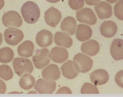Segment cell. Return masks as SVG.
I'll return each mask as SVG.
<instances>
[{
    "instance_id": "6da1fadb",
    "label": "cell",
    "mask_w": 123,
    "mask_h": 97,
    "mask_svg": "<svg viewBox=\"0 0 123 97\" xmlns=\"http://www.w3.org/2000/svg\"><path fill=\"white\" fill-rule=\"evenodd\" d=\"M21 13L25 21L29 24L37 22L40 16L39 7L37 4L32 1H28L23 5Z\"/></svg>"
},
{
    "instance_id": "7a4b0ae2",
    "label": "cell",
    "mask_w": 123,
    "mask_h": 97,
    "mask_svg": "<svg viewBox=\"0 0 123 97\" xmlns=\"http://www.w3.org/2000/svg\"><path fill=\"white\" fill-rule=\"evenodd\" d=\"M13 65L15 72L20 77L26 73L31 74L34 69L31 61L26 58L16 57L13 60Z\"/></svg>"
},
{
    "instance_id": "3957f363",
    "label": "cell",
    "mask_w": 123,
    "mask_h": 97,
    "mask_svg": "<svg viewBox=\"0 0 123 97\" xmlns=\"http://www.w3.org/2000/svg\"><path fill=\"white\" fill-rule=\"evenodd\" d=\"M36 53L32 59L34 66L37 69H43L49 64L50 53L47 48L36 49Z\"/></svg>"
},
{
    "instance_id": "277c9868",
    "label": "cell",
    "mask_w": 123,
    "mask_h": 97,
    "mask_svg": "<svg viewBox=\"0 0 123 97\" xmlns=\"http://www.w3.org/2000/svg\"><path fill=\"white\" fill-rule=\"evenodd\" d=\"M3 23L6 27L19 28L23 21L20 14L16 11H11L5 13L2 18Z\"/></svg>"
},
{
    "instance_id": "5b68a950",
    "label": "cell",
    "mask_w": 123,
    "mask_h": 97,
    "mask_svg": "<svg viewBox=\"0 0 123 97\" xmlns=\"http://www.w3.org/2000/svg\"><path fill=\"white\" fill-rule=\"evenodd\" d=\"M4 38L7 43L12 46H15L23 40L24 35L22 31L20 29L11 28L5 31Z\"/></svg>"
},
{
    "instance_id": "8992f818",
    "label": "cell",
    "mask_w": 123,
    "mask_h": 97,
    "mask_svg": "<svg viewBox=\"0 0 123 97\" xmlns=\"http://www.w3.org/2000/svg\"><path fill=\"white\" fill-rule=\"evenodd\" d=\"M56 86L54 80L41 78L38 80L34 88L40 94H52L55 91Z\"/></svg>"
},
{
    "instance_id": "52a82bcc",
    "label": "cell",
    "mask_w": 123,
    "mask_h": 97,
    "mask_svg": "<svg viewBox=\"0 0 123 97\" xmlns=\"http://www.w3.org/2000/svg\"><path fill=\"white\" fill-rule=\"evenodd\" d=\"M76 17L78 21L90 25H95L97 22L96 16L90 8H85L76 12Z\"/></svg>"
},
{
    "instance_id": "ba28073f",
    "label": "cell",
    "mask_w": 123,
    "mask_h": 97,
    "mask_svg": "<svg viewBox=\"0 0 123 97\" xmlns=\"http://www.w3.org/2000/svg\"><path fill=\"white\" fill-rule=\"evenodd\" d=\"M62 75L68 79H74L80 72L79 67L74 61L69 60L63 64L61 67Z\"/></svg>"
},
{
    "instance_id": "9c48e42d",
    "label": "cell",
    "mask_w": 123,
    "mask_h": 97,
    "mask_svg": "<svg viewBox=\"0 0 123 97\" xmlns=\"http://www.w3.org/2000/svg\"><path fill=\"white\" fill-rule=\"evenodd\" d=\"M73 61L79 67L80 72L85 73L90 71L93 65V62L89 57L82 53H79L73 58Z\"/></svg>"
},
{
    "instance_id": "30bf717a",
    "label": "cell",
    "mask_w": 123,
    "mask_h": 97,
    "mask_svg": "<svg viewBox=\"0 0 123 97\" xmlns=\"http://www.w3.org/2000/svg\"><path fill=\"white\" fill-rule=\"evenodd\" d=\"M62 18L61 13L55 8L51 7L45 12V22L51 27L55 28L59 24Z\"/></svg>"
},
{
    "instance_id": "8fae6325",
    "label": "cell",
    "mask_w": 123,
    "mask_h": 97,
    "mask_svg": "<svg viewBox=\"0 0 123 97\" xmlns=\"http://www.w3.org/2000/svg\"><path fill=\"white\" fill-rule=\"evenodd\" d=\"M91 80L96 86L106 84L109 79V75L104 69H98L90 74Z\"/></svg>"
},
{
    "instance_id": "7c38bea8",
    "label": "cell",
    "mask_w": 123,
    "mask_h": 97,
    "mask_svg": "<svg viewBox=\"0 0 123 97\" xmlns=\"http://www.w3.org/2000/svg\"><path fill=\"white\" fill-rule=\"evenodd\" d=\"M50 56V59L54 62L62 63L68 59L69 54L65 48L56 47L51 50Z\"/></svg>"
},
{
    "instance_id": "4fadbf2b",
    "label": "cell",
    "mask_w": 123,
    "mask_h": 97,
    "mask_svg": "<svg viewBox=\"0 0 123 97\" xmlns=\"http://www.w3.org/2000/svg\"><path fill=\"white\" fill-rule=\"evenodd\" d=\"M52 33L47 30H43L39 32L36 38L37 43L42 47H48L53 42Z\"/></svg>"
},
{
    "instance_id": "5bb4252c",
    "label": "cell",
    "mask_w": 123,
    "mask_h": 97,
    "mask_svg": "<svg viewBox=\"0 0 123 97\" xmlns=\"http://www.w3.org/2000/svg\"><path fill=\"white\" fill-rule=\"evenodd\" d=\"M95 10L98 18L101 20L110 18L112 15L111 6L105 2H101L96 5Z\"/></svg>"
},
{
    "instance_id": "9a60e30c",
    "label": "cell",
    "mask_w": 123,
    "mask_h": 97,
    "mask_svg": "<svg viewBox=\"0 0 123 97\" xmlns=\"http://www.w3.org/2000/svg\"><path fill=\"white\" fill-rule=\"evenodd\" d=\"M118 30L116 24L111 21H104L101 24L100 31L101 35L107 38H110L114 36Z\"/></svg>"
},
{
    "instance_id": "2e32d148",
    "label": "cell",
    "mask_w": 123,
    "mask_h": 97,
    "mask_svg": "<svg viewBox=\"0 0 123 97\" xmlns=\"http://www.w3.org/2000/svg\"><path fill=\"white\" fill-rule=\"evenodd\" d=\"M123 40L119 39H114L111 43L110 51L111 56L116 61L123 59Z\"/></svg>"
},
{
    "instance_id": "e0dca14e",
    "label": "cell",
    "mask_w": 123,
    "mask_h": 97,
    "mask_svg": "<svg viewBox=\"0 0 123 97\" xmlns=\"http://www.w3.org/2000/svg\"><path fill=\"white\" fill-rule=\"evenodd\" d=\"M42 75L44 78L55 80L59 79L61 73L57 65L51 64L43 70Z\"/></svg>"
},
{
    "instance_id": "ac0fdd59",
    "label": "cell",
    "mask_w": 123,
    "mask_h": 97,
    "mask_svg": "<svg viewBox=\"0 0 123 97\" xmlns=\"http://www.w3.org/2000/svg\"><path fill=\"white\" fill-rule=\"evenodd\" d=\"M100 49L98 42L93 39L83 43L81 47L82 52L90 56L96 55L99 52Z\"/></svg>"
},
{
    "instance_id": "d6986e66",
    "label": "cell",
    "mask_w": 123,
    "mask_h": 97,
    "mask_svg": "<svg viewBox=\"0 0 123 97\" xmlns=\"http://www.w3.org/2000/svg\"><path fill=\"white\" fill-rule=\"evenodd\" d=\"M92 31L90 26L85 24H79L77 27L76 36L80 42H85L91 38Z\"/></svg>"
},
{
    "instance_id": "ffe728a7",
    "label": "cell",
    "mask_w": 123,
    "mask_h": 97,
    "mask_svg": "<svg viewBox=\"0 0 123 97\" xmlns=\"http://www.w3.org/2000/svg\"><path fill=\"white\" fill-rule=\"evenodd\" d=\"M54 41L56 44L59 46L70 48L73 45L72 39L68 34L62 32H57L54 36Z\"/></svg>"
},
{
    "instance_id": "44dd1931",
    "label": "cell",
    "mask_w": 123,
    "mask_h": 97,
    "mask_svg": "<svg viewBox=\"0 0 123 97\" xmlns=\"http://www.w3.org/2000/svg\"><path fill=\"white\" fill-rule=\"evenodd\" d=\"M76 25L75 19L73 17L68 16L64 18L61 23V30L70 35H73L75 33Z\"/></svg>"
},
{
    "instance_id": "7402d4cb",
    "label": "cell",
    "mask_w": 123,
    "mask_h": 97,
    "mask_svg": "<svg viewBox=\"0 0 123 97\" xmlns=\"http://www.w3.org/2000/svg\"><path fill=\"white\" fill-rule=\"evenodd\" d=\"M34 46L32 42L26 41L22 43L18 47V54L22 57H29L33 54Z\"/></svg>"
},
{
    "instance_id": "603a6c76",
    "label": "cell",
    "mask_w": 123,
    "mask_h": 97,
    "mask_svg": "<svg viewBox=\"0 0 123 97\" xmlns=\"http://www.w3.org/2000/svg\"><path fill=\"white\" fill-rule=\"evenodd\" d=\"M35 79L33 76L25 73L20 79L19 85L22 89L29 90L33 87L35 84Z\"/></svg>"
},
{
    "instance_id": "cb8c5ba5",
    "label": "cell",
    "mask_w": 123,
    "mask_h": 97,
    "mask_svg": "<svg viewBox=\"0 0 123 97\" xmlns=\"http://www.w3.org/2000/svg\"><path fill=\"white\" fill-rule=\"evenodd\" d=\"M14 58V52L11 48L5 47L0 49V62L6 64L11 62Z\"/></svg>"
},
{
    "instance_id": "d4e9b609",
    "label": "cell",
    "mask_w": 123,
    "mask_h": 97,
    "mask_svg": "<svg viewBox=\"0 0 123 97\" xmlns=\"http://www.w3.org/2000/svg\"><path fill=\"white\" fill-rule=\"evenodd\" d=\"M13 73L11 68L6 65L0 66V78L5 80H8L12 78Z\"/></svg>"
},
{
    "instance_id": "484cf974",
    "label": "cell",
    "mask_w": 123,
    "mask_h": 97,
    "mask_svg": "<svg viewBox=\"0 0 123 97\" xmlns=\"http://www.w3.org/2000/svg\"><path fill=\"white\" fill-rule=\"evenodd\" d=\"M81 94H98V90L95 86L91 83H85L81 89Z\"/></svg>"
},
{
    "instance_id": "4316f807",
    "label": "cell",
    "mask_w": 123,
    "mask_h": 97,
    "mask_svg": "<svg viewBox=\"0 0 123 97\" xmlns=\"http://www.w3.org/2000/svg\"><path fill=\"white\" fill-rule=\"evenodd\" d=\"M123 1L119 0L114 7V13L115 16L119 20H123Z\"/></svg>"
},
{
    "instance_id": "83f0119b",
    "label": "cell",
    "mask_w": 123,
    "mask_h": 97,
    "mask_svg": "<svg viewBox=\"0 0 123 97\" xmlns=\"http://www.w3.org/2000/svg\"><path fill=\"white\" fill-rule=\"evenodd\" d=\"M84 4V0H69V6L74 10H80L83 7Z\"/></svg>"
},
{
    "instance_id": "f1b7e54d",
    "label": "cell",
    "mask_w": 123,
    "mask_h": 97,
    "mask_svg": "<svg viewBox=\"0 0 123 97\" xmlns=\"http://www.w3.org/2000/svg\"><path fill=\"white\" fill-rule=\"evenodd\" d=\"M123 70L119 71L115 77V80L117 84L122 88H123Z\"/></svg>"
},
{
    "instance_id": "f546056e",
    "label": "cell",
    "mask_w": 123,
    "mask_h": 97,
    "mask_svg": "<svg viewBox=\"0 0 123 97\" xmlns=\"http://www.w3.org/2000/svg\"><path fill=\"white\" fill-rule=\"evenodd\" d=\"M56 93V94H62V93L72 94V92L69 88L67 87H64L60 88Z\"/></svg>"
},
{
    "instance_id": "4dcf8cb0",
    "label": "cell",
    "mask_w": 123,
    "mask_h": 97,
    "mask_svg": "<svg viewBox=\"0 0 123 97\" xmlns=\"http://www.w3.org/2000/svg\"><path fill=\"white\" fill-rule=\"evenodd\" d=\"M6 91V85L5 83L0 79V94H4Z\"/></svg>"
},
{
    "instance_id": "1f68e13d",
    "label": "cell",
    "mask_w": 123,
    "mask_h": 97,
    "mask_svg": "<svg viewBox=\"0 0 123 97\" xmlns=\"http://www.w3.org/2000/svg\"><path fill=\"white\" fill-rule=\"evenodd\" d=\"M86 3L90 6H94L99 2L101 0H85Z\"/></svg>"
},
{
    "instance_id": "d6a6232c",
    "label": "cell",
    "mask_w": 123,
    "mask_h": 97,
    "mask_svg": "<svg viewBox=\"0 0 123 97\" xmlns=\"http://www.w3.org/2000/svg\"><path fill=\"white\" fill-rule=\"evenodd\" d=\"M5 5L4 0H0V10H1L4 7Z\"/></svg>"
},
{
    "instance_id": "836d02e7",
    "label": "cell",
    "mask_w": 123,
    "mask_h": 97,
    "mask_svg": "<svg viewBox=\"0 0 123 97\" xmlns=\"http://www.w3.org/2000/svg\"><path fill=\"white\" fill-rule=\"evenodd\" d=\"M47 2L51 3H56L58 2H59L61 0H46Z\"/></svg>"
},
{
    "instance_id": "e575fe53",
    "label": "cell",
    "mask_w": 123,
    "mask_h": 97,
    "mask_svg": "<svg viewBox=\"0 0 123 97\" xmlns=\"http://www.w3.org/2000/svg\"><path fill=\"white\" fill-rule=\"evenodd\" d=\"M108 2L110 3H114L116 2L118 0H105Z\"/></svg>"
},
{
    "instance_id": "d590c367",
    "label": "cell",
    "mask_w": 123,
    "mask_h": 97,
    "mask_svg": "<svg viewBox=\"0 0 123 97\" xmlns=\"http://www.w3.org/2000/svg\"><path fill=\"white\" fill-rule=\"evenodd\" d=\"M3 41V36L1 33L0 32V45H1Z\"/></svg>"
}]
</instances>
